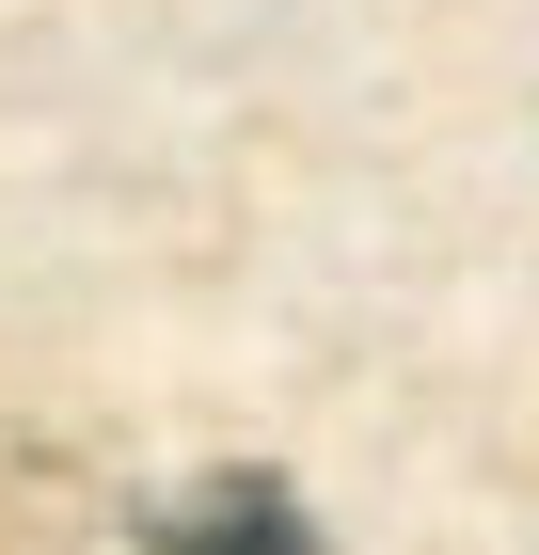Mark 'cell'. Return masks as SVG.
<instances>
[{
    "label": "cell",
    "mask_w": 539,
    "mask_h": 555,
    "mask_svg": "<svg viewBox=\"0 0 539 555\" xmlns=\"http://www.w3.org/2000/svg\"><path fill=\"white\" fill-rule=\"evenodd\" d=\"M143 540H159V555H318V540H301V492H286V476H222V492L159 508Z\"/></svg>",
    "instance_id": "6da1fadb"
}]
</instances>
